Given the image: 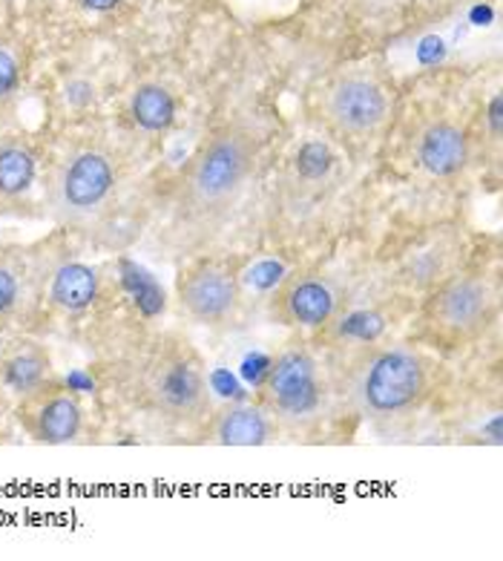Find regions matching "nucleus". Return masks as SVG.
Returning a JSON list of instances; mask_svg holds the SVG:
<instances>
[{"instance_id":"1","label":"nucleus","mask_w":503,"mask_h":561,"mask_svg":"<svg viewBox=\"0 0 503 561\" xmlns=\"http://www.w3.org/2000/svg\"><path fill=\"white\" fill-rule=\"evenodd\" d=\"M124 386L136 407L170 423H196L210 409L205 360L175 334L147 343L124 371Z\"/></svg>"},{"instance_id":"2","label":"nucleus","mask_w":503,"mask_h":561,"mask_svg":"<svg viewBox=\"0 0 503 561\" xmlns=\"http://www.w3.org/2000/svg\"><path fill=\"white\" fill-rule=\"evenodd\" d=\"M262 139L244 127H225L198 147L182 182V208L198 222H216L242 196L260 162Z\"/></svg>"},{"instance_id":"3","label":"nucleus","mask_w":503,"mask_h":561,"mask_svg":"<svg viewBox=\"0 0 503 561\" xmlns=\"http://www.w3.org/2000/svg\"><path fill=\"white\" fill-rule=\"evenodd\" d=\"M351 400L371 421L403 417L428 398L432 369L426 357L405 346H368L348 377Z\"/></svg>"},{"instance_id":"4","label":"nucleus","mask_w":503,"mask_h":561,"mask_svg":"<svg viewBox=\"0 0 503 561\" xmlns=\"http://www.w3.org/2000/svg\"><path fill=\"white\" fill-rule=\"evenodd\" d=\"M501 288L487 274H458L443 279L420 311V334L432 346L455 352L472 346L498 323Z\"/></svg>"},{"instance_id":"5","label":"nucleus","mask_w":503,"mask_h":561,"mask_svg":"<svg viewBox=\"0 0 503 561\" xmlns=\"http://www.w3.org/2000/svg\"><path fill=\"white\" fill-rule=\"evenodd\" d=\"M118 191V162L107 147L81 145L64 156L49 182V208L64 225L95 222Z\"/></svg>"},{"instance_id":"6","label":"nucleus","mask_w":503,"mask_h":561,"mask_svg":"<svg viewBox=\"0 0 503 561\" xmlns=\"http://www.w3.org/2000/svg\"><path fill=\"white\" fill-rule=\"evenodd\" d=\"M322 122L340 141L366 145L377 139L391 116V93L380 78L348 70L331 78L322 93Z\"/></svg>"},{"instance_id":"7","label":"nucleus","mask_w":503,"mask_h":561,"mask_svg":"<svg viewBox=\"0 0 503 561\" xmlns=\"http://www.w3.org/2000/svg\"><path fill=\"white\" fill-rule=\"evenodd\" d=\"M260 407L288 426L311 421L322 407L320 366L302 340L279 348L260 383Z\"/></svg>"},{"instance_id":"8","label":"nucleus","mask_w":503,"mask_h":561,"mask_svg":"<svg viewBox=\"0 0 503 561\" xmlns=\"http://www.w3.org/2000/svg\"><path fill=\"white\" fill-rule=\"evenodd\" d=\"M179 306L193 323L221 329L242 306V265L237 260H198L179 277Z\"/></svg>"},{"instance_id":"9","label":"nucleus","mask_w":503,"mask_h":561,"mask_svg":"<svg viewBox=\"0 0 503 561\" xmlns=\"http://www.w3.org/2000/svg\"><path fill=\"white\" fill-rule=\"evenodd\" d=\"M340 302V288L322 271L297 268L276 285L267 308L276 323L290 329H322L334 323Z\"/></svg>"},{"instance_id":"10","label":"nucleus","mask_w":503,"mask_h":561,"mask_svg":"<svg viewBox=\"0 0 503 561\" xmlns=\"http://www.w3.org/2000/svg\"><path fill=\"white\" fill-rule=\"evenodd\" d=\"M18 423L32 440L46 446H61L78 438L84 412L81 403L69 389L58 386L55 380L38 386L35 392L21 394L18 403Z\"/></svg>"},{"instance_id":"11","label":"nucleus","mask_w":503,"mask_h":561,"mask_svg":"<svg viewBox=\"0 0 503 561\" xmlns=\"http://www.w3.org/2000/svg\"><path fill=\"white\" fill-rule=\"evenodd\" d=\"M472 145L469 133L460 124L441 118V122L426 124L414 145V159L418 168L432 179H455L460 176L469 164Z\"/></svg>"},{"instance_id":"12","label":"nucleus","mask_w":503,"mask_h":561,"mask_svg":"<svg viewBox=\"0 0 503 561\" xmlns=\"http://www.w3.org/2000/svg\"><path fill=\"white\" fill-rule=\"evenodd\" d=\"M276 435L274 417L262 407L230 403L214 412L207 423V440L219 446H265Z\"/></svg>"},{"instance_id":"13","label":"nucleus","mask_w":503,"mask_h":561,"mask_svg":"<svg viewBox=\"0 0 503 561\" xmlns=\"http://www.w3.org/2000/svg\"><path fill=\"white\" fill-rule=\"evenodd\" d=\"M49 380H53V357L35 340L12 343L0 354V383L18 398L35 392L38 386L49 383Z\"/></svg>"},{"instance_id":"14","label":"nucleus","mask_w":503,"mask_h":561,"mask_svg":"<svg viewBox=\"0 0 503 561\" xmlns=\"http://www.w3.org/2000/svg\"><path fill=\"white\" fill-rule=\"evenodd\" d=\"M46 300L67 314L87 311L99 300V274L84 262H61L46 277Z\"/></svg>"},{"instance_id":"15","label":"nucleus","mask_w":503,"mask_h":561,"mask_svg":"<svg viewBox=\"0 0 503 561\" xmlns=\"http://www.w3.org/2000/svg\"><path fill=\"white\" fill-rule=\"evenodd\" d=\"M130 122L147 136H164L175 124L173 93L161 84H141L130 99Z\"/></svg>"},{"instance_id":"16","label":"nucleus","mask_w":503,"mask_h":561,"mask_svg":"<svg viewBox=\"0 0 503 561\" xmlns=\"http://www.w3.org/2000/svg\"><path fill=\"white\" fill-rule=\"evenodd\" d=\"M38 156L26 141H3L0 145V202H15L35 185Z\"/></svg>"},{"instance_id":"17","label":"nucleus","mask_w":503,"mask_h":561,"mask_svg":"<svg viewBox=\"0 0 503 561\" xmlns=\"http://www.w3.org/2000/svg\"><path fill=\"white\" fill-rule=\"evenodd\" d=\"M21 306V268L18 262L0 248V329L12 320Z\"/></svg>"},{"instance_id":"18","label":"nucleus","mask_w":503,"mask_h":561,"mask_svg":"<svg viewBox=\"0 0 503 561\" xmlns=\"http://www.w3.org/2000/svg\"><path fill=\"white\" fill-rule=\"evenodd\" d=\"M331 164H334V156H331L325 141L311 139L299 147V153H297L299 179H306V182H320V179H325L331 173Z\"/></svg>"},{"instance_id":"19","label":"nucleus","mask_w":503,"mask_h":561,"mask_svg":"<svg viewBox=\"0 0 503 561\" xmlns=\"http://www.w3.org/2000/svg\"><path fill=\"white\" fill-rule=\"evenodd\" d=\"M18 84H21V64L12 49L0 47V104H7L18 93Z\"/></svg>"},{"instance_id":"20","label":"nucleus","mask_w":503,"mask_h":561,"mask_svg":"<svg viewBox=\"0 0 503 561\" xmlns=\"http://www.w3.org/2000/svg\"><path fill=\"white\" fill-rule=\"evenodd\" d=\"M501 110H503V101L501 95H495V99L489 101V110H487V122H489V133H492V141H501Z\"/></svg>"},{"instance_id":"21","label":"nucleus","mask_w":503,"mask_h":561,"mask_svg":"<svg viewBox=\"0 0 503 561\" xmlns=\"http://www.w3.org/2000/svg\"><path fill=\"white\" fill-rule=\"evenodd\" d=\"M127 0H81V7L90 9V12H99V15H110L115 9H122Z\"/></svg>"}]
</instances>
